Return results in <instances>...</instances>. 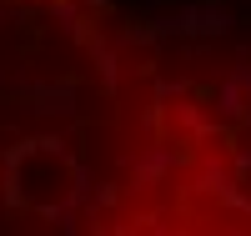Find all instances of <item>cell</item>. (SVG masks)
Masks as SVG:
<instances>
[{
    "label": "cell",
    "instance_id": "6da1fadb",
    "mask_svg": "<svg viewBox=\"0 0 251 236\" xmlns=\"http://www.w3.org/2000/svg\"><path fill=\"white\" fill-rule=\"evenodd\" d=\"M0 236H251V26L0 0Z\"/></svg>",
    "mask_w": 251,
    "mask_h": 236
}]
</instances>
